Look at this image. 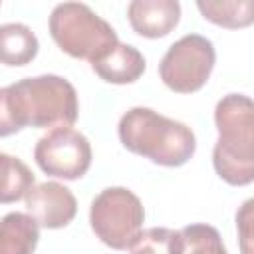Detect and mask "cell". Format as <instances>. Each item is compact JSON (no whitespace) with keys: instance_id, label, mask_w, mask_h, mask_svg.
I'll list each match as a JSON object with an SVG mask.
<instances>
[{"instance_id":"cell-1","label":"cell","mask_w":254,"mask_h":254,"mask_svg":"<svg viewBox=\"0 0 254 254\" xmlns=\"http://www.w3.org/2000/svg\"><path fill=\"white\" fill-rule=\"evenodd\" d=\"M75 87L62 75L44 73L0 89V135L24 127H71L77 119Z\"/></svg>"},{"instance_id":"cell-2","label":"cell","mask_w":254,"mask_h":254,"mask_svg":"<svg viewBox=\"0 0 254 254\" xmlns=\"http://www.w3.org/2000/svg\"><path fill=\"white\" fill-rule=\"evenodd\" d=\"M218 139L212 149L216 175L232 185L254 183V99L242 93H228L214 107Z\"/></svg>"},{"instance_id":"cell-3","label":"cell","mask_w":254,"mask_h":254,"mask_svg":"<svg viewBox=\"0 0 254 254\" xmlns=\"http://www.w3.org/2000/svg\"><path fill=\"white\" fill-rule=\"evenodd\" d=\"M117 133L127 151L163 167L185 165L196 149V139L189 125L169 119L151 107H133L123 113Z\"/></svg>"},{"instance_id":"cell-4","label":"cell","mask_w":254,"mask_h":254,"mask_svg":"<svg viewBox=\"0 0 254 254\" xmlns=\"http://www.w3.org/2000/svg\"><path fill=\"white\" fill-rule=\"evenodd\" d=\"M48 28L62 52L77 60H89V64L119 42L113 26L83 2L54 6Z\"/></svg>"},{"instance_id":"cell-5","label":"cell","mask_w":254,"mask_h":254,"mask_svg":"<svg viewBox=\"0 0 254 254\" xmlns=\"http://www.w3.org/2000/svg\"><path fill=\"white\" fill-rule=\"evenodd\" d=\"M145 208L139 196L125 187L103 189L89 206V224L95 236L113 250H127L141 234Z\"/></svg>"},{"instance_id":"cell-6","label":"cell","mask_w":254,"mask_h":254,"mask_svg":"<svg viewBox=\"0 0 254 254\" xmlns=\"http://www.w3.org/2000/svg\"><path fill=\"white\" fill-rule=\"evenodd\" d=\"M216 52L208 38L187 34L169 46L161 64L159 75L163 83L177 93H194L210 77Z\"/></svg>"},{"instance_id":"cell-7","label":"cell","mask_w":254,"mask_h":254,"mask_svg":"<svg viewBox=\"0 0 254 254\" xmlns=\"http://www.w3.org/2000/svg\"><path fill=\"white\" fill-rule=\"evenodd\" d=\"M34 159L46 175L75 181L91 165V145L77 129L56 127L38 139Z\"/></svg>"},{"instance_id":"cell-8","label":"cell","mask_w":254,"mask_h":254,"mask_svg":"<svg viewBox=\"0 0 254 254\" xmlns=\"http://www.w3.org/2000/svg\"><path fill=\"white\" fill-rule=\"evenodd\" d=\"M24 200H26L28 214L42 228H48V230L67 226L77 212V200L73 192L65 185L56 181L34 185Z\"/></svg>"},{"instance_id":"cell-9","label":"cell","mask_w":254,"mask_h":254,"mask_svg":"<svg viewBox=\"0 0 254 254\" xmlns=\"http://www.w3.org/2000/svg\"><path fill=\"white\" fill-rule=\"evenodd\" d=\"M127 18L135 34L143 38H163L181 20L177 0H133L127 6Z\"/></svg>"},{"instance_id":"cell-10","label":"cell","mask_w":254,"mask_h":254,"mask_svg":"<svg viewBox=\"0 0 254 254\" xmlns=\"http://www.w3.org/2000/svg\"><path fill=\"white\" fill-rule=\"evenodd\" d=\"M91 69L107 83H133L145 71V58L135 46L117 42L95 62H91Z\"/></svg>"},{"instance_id":"cell-11","label":"cell","mask_w":254,"mask_h":254,"mask_svg":"<svg viewBox=\"0 0 254 254\" xmlns=\"http://www.w3.org/2000/svg\"><path fill=\"white\" fill-rule=\"evenodd\" d=\"M40 224L28 212H8L0 222V254H34Z\"/></svg>"},{"instance_id":"cell-12","label":"cell","mask_w":254,"mask_h":254,"mask_svg":"<svg viewBox=\"0 0 254 254\" xmlns=\"http://www.w3.org/2000/svg\"><path fill=\"white\" fill-rule=\"evenodd\" d=\"M36 34L20 22H8L0 26V58L6 65H26L38 54Z\"/></svg>"},{"instance_id":"cell-13","label":"cell","mask_w":254,"mask_h":254,"mask_svg":"<svg viewBox=\"0 0 254 254\" xmlns=\"http://www.w3.org/2000/svg\"><path fill=\"white\" fill-rule=\"evenodd\" d=\"M202 18L222 28H246L254 24V0H198Z\"/></svg>"},{"instance_id":"cell-14","label":"cell","mask_w":254,"mask_h":254,"mask_svg":"<svg viewBox=\"0 0 254 254\" xmlns=\"http://www.w3.org/2000/svg\"><path fill=\"white\" fill-rule=\"evenodd\" d=\"M0 161H2L0 200L2 202H14L20 198H26V194L36 185L34 173L28 169L26 163H22L18 157H12L8 153H2Z\"/></svg>"},{"instance_id":"cell-15","label":"cell","mask_w":254,"mask_h":254,"mask_svg":"<svg viewBox=\"0 0 254 254\" xmlns=\"http://www.w3.org/2000/svg\"><path fill=\"white\" fill-rule=\"evenodd\" d=\"M129 254H185V238L181 230L153 226L141 230Z\"/></svg>"},{"instance_id":"cell-16","label":"cell","mask_w":254,"mask_h":254,"mask_svg":"<svg viewBox=\"0 0 254 254\" xmlns=\"http://www.w3.org/2000/svg\"><path fill=\"white\" fill-rule=\"evenodd\" d=\"M185 238V254H228L220 232L210 224H189L181 228Z\"/></svg>"},{"instance_id":"cell-17","label":"cell","mask_w":254,"mask_h":254,"mask_svg":"<svg viewBox=\"0 0 254 254\" xmlns=\"http://www.w3.org/2000/svg\"><path fill=\"white\" fill-rule=\"evenodd\" d=\"M236 230L240 254H254V196L246 198L236 210Z\"/></svg>"}]
</instances>
